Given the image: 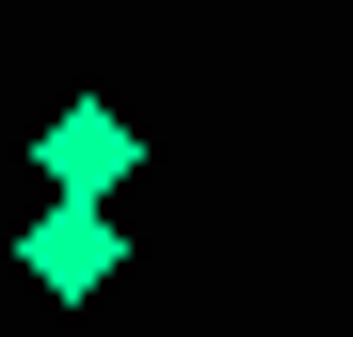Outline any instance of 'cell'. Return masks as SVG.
Wrapping results in <instances>:
<instances>
[{"instance_id":"obj_1","label":"cell","mask_w":353,"mask_h":337,"mask_svg":"<svg viewBox=\"0 0 353 337\" xmlns=\"http://www.w3.org/2000/svg\"><path fill=\"white\" fill-rule=\"evenodd\" d=\"M32 177H48V209H112V193L145 177V129H129L112 96H65V112L32 129Z\"/></svg>"},{"instance_id":"obj_2","label":"cell","mask_w":353,"mask_h":337,"mask_svg":"<svg viewBox=\"0 0 353 337\" xmlns=\"http://www.w3.org/2000/svg\"><path fill=\"white\" fill-rule=\"evenodd\" d=\"M112 257H129V209H32V225H17L32 305H97V289H112Z\"/></svg>"}]
</instances>
